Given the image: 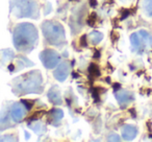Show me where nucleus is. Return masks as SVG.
<instances>
[{"instance_id":"nucleus-3","label":"nucleus","mask_w":152,"mask_h":142,"mask_svg":"<svg viewBox=\"0 0 152 142\" xmlns=\"http://www.w3.org/2000/svg\"><path fill=\"white\" fill-rule=\"evenodd\" d=\"M10 11L16 18H39V7L34 0H10Z\"/></svg>"},{"instance_id":"nucleus-13","label":"nucleus","mask_w":152,"mask_h":142,"mask_svg":"<svg viewBox=\"0 0 152 142\" xmlns=\"http://www.w3.org/2000/svg\"><path fill=\"white\" fill-rule=\"evenodd\" d=\"M17 60L18 61L16 62V67H15L16 71L23 69V68H25V67H30V66L34 65V63H31L29 60H27L26 57H22V55H18Z\"/></svg>"},{"instance_id":"nucleus-16","label":"nucleus","mask_w":152,"mask_h":142,"mask_svg":"<svg viewBox=\"0 0 152 142\" xmlns=\"http://www.w3.org/2000/svg\"><path fill=\"white\" fill-rule=\"evenodd\" d=\"M102 39H103V35H102L101 32H92L91 34L89 35L90 42H91L92 44H94V45L99 44V43L102 41Z\"/></svg>"},{"instance_id":"nucleus-22","label":"nucleus","mask_w":152,"mask_h":142,"mask_svg":"<svg viewBox=\"0 0 152 142\" xmlns=\"http://www.w3.org/2000/svg\"><path fill=\"white\" fill-rule=\"evenodd\" d=\"M121 87V85H119V84H115V89H119V88Z\"/></svg>"},{"instance_id":"nucleus-21","label":"nucleus","mask_w":152,"mask_h":142,"mask_svg":"<svg viewBox=\"0 0 152 142\" xmlns=\"http://www.w3.org/2000/svg\"><path fill=\"white\" fill-rule=\"evenodd\" d=\"M5 138H0V141H14V140H16V138H9L10 136H4Z\"/></svg>"},{"instance_id":"nucleus-2","label":"nucleus","mask_w":152,"mask_h":142,"mask_svg":"<svg viewBox=\"0 0 152 142\" xmlns=\"http://www.w3.org/2000/svg\"><path fill=\"white\" fill-rule=\"evenodd\" d=\"M43 77L39 70H34L17 77L13 83V92L17 95L41 93Z\"/></svg>"},{"instance_id":"nucleus-9","label":"nucleus","mask_w":152,"mask_h":142,"mask_svg":"<svg viewBox=\"0 0 152 142\" xmlns=\"http://www.w3.org/2000/svg\"><path fill=\"white\" fill-rule=\"evenodd\" d=\"M115 96L121 106H126L133 100V94L127 90H120V91L116 92Z\"/></svg>"},{"instance_id":"nucleus-17","label":"nucleus","mask_w":152,"mask_h":142,"mask_svg":"<svg viewBox=\"0 0 152 142\" xmlns=\"http://www.w3.org/2000/svg\"><path fill=\"white\" fill-rule=\"evenodd\" d=\"M50 116L53 120L58 121L64 117V112L61 110V109H53V110L50 112Z\"/></svg>"},{"instance_id":"nucleus-20","label":"nucleus","mask_w":152,"mask_h":142,"mask_svg":"<svg viewBox=\"0 0 152 142\" xmlns=\"http://www.w3.org/2000/svg\"><path fill=\"white\" fill-rule=\"evenodd\" d=\"M107 141H120V137L119 135L115 133H110V135L107 136Z\"/></svg>"},{"instance_id":"nucleus-5","label":"nucleus","mask_w":152,"mask_h":142,"mask_svg":"<svg viewBox=\"0 0 152 142\" xmlns=\"http://www.w3.org/2000/svg\"><path fill=\"white\" fill-rule=\"evenodd\" d=\"M40 60L47 69H53L59 63L61 57L53 49H45L40 53Z\"/></svg>"},{"instance_id":"nucleus-1","label":"nucleus","mask_w":152,"mask_h":142,"mask_svg":"<svg viewBox=\"0 0 152 142\" xmlns=\"http://www.w3.org/2000/svg\"><path fill=\"white\" fill-rule=\"evenodd\" d=\"M39 39V32L31 23L18 24L14 30V44L18 51L27 53L36 47Z\"/></svg>"},{"instance_id":"nucleus-6","label":"nucleus","mask_w":152,"mask_h":142,"mask_svg":"<svg viewBox=\"0 0 152 142\" xmlns=\"http://www.w3.org/2000/svg\"><path fill=\"white\" fill-rule=\"evenodd\" d=\"M70 73V64L69 62H63L61 63L57 68L54 70L53 75L58 82H65L68 79Z\"/></svg>"},{"instance_id":"nucleus-7","label":"nucleus","mask_w":152,"mask_h":142,"mask_svg":"<svg viewBox=\"0 0 152 142\" xmlns=\"http://www.w3.org/2000/svg\"><path fill=\"white\" fill-rule=\"evenodd\" d=\"M26 107L23 104H19V102H16L12 106L11 108V116L15 122H20V121L23 119V117L26 115Z\"/></svg>"},{"instance_id":"nucleus-10","label":"nucleus","mask_w":152,"mask_h":142,"mask_svg":"<svg viewBox=\"0 0 152 142\" xmlns=\"http://www.w3.org/2000/svg\"><path fill=\"white\" fill-rule=\"evenodd\" d=\"M137 135V129L133 125L126 124L122 127V137L126 141L133 140Z\"/></svg>"},{"instance_id":"nucleus-23","label":"nucleus","mask_w":152,"mask_h":142,"mask_svg":"<svg viewBox=\"0 0 152 142\" xmlns=\"http://www.w3.org/2000/svg\"><path fill=\"white\" fill-rule=\"evenodd\" d=\"M150 42H151V44H152V38H150Z\"/></svg>"},{"instance_id":"nucleus-12","label":"nucleus","mask_w":152,"mask_h":142,"mask_svg":"<svg viewBox=\"0 0 152 142\" xmlns=\"http://www.w3.org/2000/svg\"><path fill=\"white\" fill-rule=\"evenodd\" d=\"M15 57L14 51L11 49H2L0 50V64H5L11 62Z\"/></svg>"},{"instance_id":"nucleus-18","label":"nucleus","mask_w":152,"mask_h":142,"mask_svg":"<svg viewBox=\"0 0 152 142\" xmlns=\"http://www.w3.org/2000/svg\"><path fill=\"white\" fill-rule=\"evenodd\" d=\"M143 9L148 16L152 17V0H143Z\"/></svg>"},{"instance_id":"nucleus-8","label":"nucleus","mask_w":152,"mask_h":142,"mask_svg":"<svg viewBox=\"0 0 152 142\" xmlns=\"http://www.w3.org/2000/svg\"><path fill=\"white\" fill-rule=\"evenodd\" d=\"M130 42L132 49L137 52H142L144 50V48L146 47L147 43L143 40V38L141 37V35L139 32H134L130 36Z\"/></svg>"},{"instance_id":"nucleus-14","label":"nucleus","mask_w":152,"mask_h":142,"mask_svg":"<svg viewBox=\"0 0 152 142\" xmlns=\"http://www.w3.org/2000/svg\"><path fill=\"white\" fill-rule=\"evenodd\" d=\"M30 127H31V129L34 132V133H37L38 135H43L44 133H46L47 129H46V125L44 124L43 122H41V121H36V122H30L29 124Z\"/></svg>"},{"instance_id":"nucleus-24","label":"nucleus","mask_w":152,"mask_h":142,"mask_svg":"<svg viewBox=\"0 0 152 142\" xmlns=\"http://www.w3.org/2000/svg\"><path fill=\"white\" fill-rule=\"evenodd\" d=\"M150 137H151V138H152V136H150Z\"/></svg>"},{"instance_id":"nucleus-11","label":"nucleus","mask_w":152,"mask_h":142,"mask_svg":"<svg viewBox=\"0 0 152 142\" xmlns=\"http://www.w3.org/2000/svg\"><path fill=\"white\" fill-rule=\"evenodd\" d=\"M48 99L52 102L53 104H61L63 99H61V92L56 86H53L48 92Z\"/></svg>"},{"instance_id":"nucleus-4","label":"nucleus","mask_w":152,"mask_h":142,"mask_svg":"<svg viewBox=\"0 0 152 142\" xmlns=\"http://www.w3.org/2000/svg\"><path fill=\"white\" fill-rule=\"evenodd\" d=\"M42 32L47 42L53 46H63L66 43V34L63 25L57 21L47 20L42 24Z\"/></svg>"},{"instance_id":"nucleus-15","label":"nucleus","mask_w":152,"mask_h":142,"mask_svg":"<svg viewBox=\"0 0 152 142\" xmlns=\"http://www.w3.org/2000/svg\"><path fill=\"white\" fill-rule=\"evenodd\" d=\"M9 127H12L11 120L9 118V114L5 112L1 113L0 114V131H3V129H7Z\"/></svg>"},{"instance_id":"nucleus-19","label":"nucleus","mask_w":152,"mask_h":142,"mask_svg":"<svg viewBox=\"0 0 152 142\" xmlns=\"http://www.w3.org/2000/svg\"><path fill=\"white\" fill-rule=\"evenodd\" d=\"M89 72H90V74H91L92 77H98V75H100L99 68H98V66L95 65V64H91V65H90Z\"/></svg>"}]
</instances>
